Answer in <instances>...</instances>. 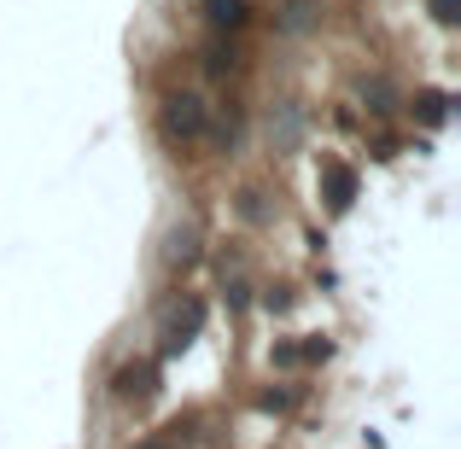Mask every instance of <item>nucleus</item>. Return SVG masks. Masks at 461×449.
<instances>
[{
  "mask_svg": "<svg viewBox=\"0 0 461 449\" xmlns=\"http://www.w3.org/2000/svg\"><path fill=\"white\" fill-rule=\"evenodd\" d=\"M199 129H204L199 94H169V100H164V135H169V140H193Z\"/></svg>",
  "mask_w": 461,
  "mask_h": 449,
  "instance_id": "nucleus-1",
  "label": "nucleus"
},
{
  "mask_svg": "<svg viewBox=\"0 0 461 449\" xmlns=\"http://www.w3.org/2000/svg\"><path fill=\"white\" fill-rule=\"evenodd\" d=\"M321 199H327V211H350V199H357V169L327 157L321 164Z\"/></svg>",
  "mask_w": 461,
  "mask_h": 449,
  "instance_id": "nucleus-4",
  "label": "nucleus"
},
{
  "mask_svg": "<svg viewBox=\"0 0 461 449\" xmlns=\"http://www.w3.org/2000/svg\"><path fill=\"white\" fill-rule=\"evenodd\" d=\"M204 65H211V70H216V76H228V70H234V53H228V47H222V41H216V47H211V53H204Z\"/></svg>",
  "mask_w": 461,
  "mask_h": 449,
  "instance_id": "nucleus-8",
  "label": "nucleus"
},
{
  "mask_svg": "<svg viewBox=\"0 0 461 449\" xmlns=\"http://www.w3.org/2000/svg\"><path fill=\"white\" fill-rule=\"evenodd\" d=\"M204 23L211 30H240L246 23V0H204Z\"/></svg>",
  "mask_w": 461,
  "mask_h": 449,
  "instance_id": "nucleus-6",
  "label": "nucleus"
},
{
  "mask_svg": "<svg viewBox=\"0 0 461 449\" xmlns=\"http://www.w3.org/2000/svg\"><path fill=\"white\" fill-rule=\"evenodd\" d=\"M427 6H432V18H438V23H456L461 18V0H427Z\"/></svg>",
  "mask_w": 461,
  "mask_h": 449,
  "instance_id": "nucleus-9",
  "label": "nucleus"
},
{
  "mask_svg": "<svg viewBox=\"0 0 461 449\" xmlns=\"http://www.w3.org/2000/svg\"><path fill=\"white\" fill-rule=\"evenodd\" d=\"M275 362H281V368H293V362H304V356H298V345H275Z\"/></svg>",
  "mask_w": 461,
  "mask_h": 449,
  "instance_id": "nucleus-11",
  "label": "nucleus"
},
{
  "mask_svg": "<svg viewBox=\"0 0 461 449\" xmlns=\"http://www.w3.org/2000/svg\"><path fill=\"white\" fill-rule=\"evenodd\" d=\"M409 105H415V123H427V129H438L450 117V94H438V88H420Z\"/></svg>",
  "mask_w": 461,
  "mask_h": 449,
  "instance_id": "nucleus-5",
  "label": "nucleus"
},
{
  "mask_svg": "<svg viewBox=\"0 0 461 449\" xmlns=\"http://www.w3.org/2000/svg\"><path fill=\"white\" fill-rule=\"evenodd\" d=\"M286 23H293V30H304V23H310V6H304V0H298V6H286Z\"/></svg>",
  "mask_w": 461,
  "mask_h": 449,
  "instance_id": "nucleus-10",
  "label": "nucleus"
},
{
  "mask_svg": "<svg viewBox=\"0 0 461 449\" xmlns=\"http://www.w3.org/2000/svg\"><path fill=\"white\" fill-rule=\"evenodd\" d=\"M135 449H169V444H158V438H152V444H135Z\"/></svg>",
  "mask_w": 461,
  "mask_h": 449,
  "instance_id": "nucleus-12",
  "label": "nucleus"
},
{
  "mask_svg": "<svg viewBox=\"0 0 461 449\" xmlns=\"http://www.w3.org/2000/svg\"><path fill=\"white\" fill-rule=\"evenodd\" d=\"M112 391L123 397V403H152L158 397V362H123L112 380Z\"/></svg>",
  "mask_w": 461,
  "mask_h": 449,
  "instance_id": "nucleus-3",
  "label": "nucleus"
},
{
  "mask_svg": "<svg viewBox=\"0 0 461 449\" xmlns=\"http://www.w3.org/2000/svg\"><path fill=\"white\" fill-rule=\"evenodd\" d=\"M193 251H199L193 228H176V234H169V251H164V257H169V263H193Z\"/></svg>",
  "mask_w": 461,
  "mask_h": 449,
  "instance_id": "nucleus-7",
  "label": "nucleus"
},
{
  "mask_svg": "<svg viewBox=\"0 0 461 449\" xmlns=\"http://www.w3.org/2000/svg\"><path fill=\"white\" fill-rule=\"evenodd\" d=\"M199 327H204V303H199V298L176 303V310L164 315V356H176V350H187Z\"/></svg>",
  "mask_w": 461,
  "mask_h": 449,
  "instance_id": "nucleus-2",
  "label": "nucleus"
}]
</instances>
